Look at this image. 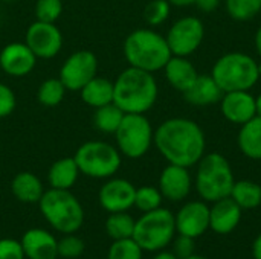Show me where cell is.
I'll return each mask as SVG.
<instances>
[{
  "label": "cell",
  "instance_id": "1",
  "mask_svg": "<svg viewBox=\"0 0 261 259\" xmlns=\"http://www.w3.org/2000/svg\"><path fill=\"white\" fill-rule=\"evenodd\" d=\"M153 142L168 163L185 168L197 165L206 148L203 130L187 118L164 121L154 131Z\"/></svg>",
  "mask_w": 261,
  "mask_h": 259
},
{
  "label": "cell",
  "instance_id": "2",
  "mask_svg": "<svg viewBox=\"0 0 261 259\" xmlns=\"http://www.w3.org/2000/svg\"><path fill=\"white\" fill-rule=\"evenodd\" d=\"M158 99V82L153 73L128 67L113 82V102L124 113L144 114Z\"/></svg>",
  "mask_w": 261,
  "mask_h": 259
},
{
  "label": "cell",
  "instance_id": "3",
  "mask_svg": "<svg viewBox=\"0 0 261 259\" xmlns=\"http://www.w3.org/2000/svg\"><path fill=\"white\" fill-rule=\"evenodd\" d=\"M124 55L132 67L154 73L171 58L167 38L153 29H136L124 41Z\"/></svg>",
  "mask_w": 261,
  "mask_h": 259
},
{
  "label": "cell",
  "instance_id": "4",
  "mask_svg": "<svg viewBox=\"0 0 261 259\" xmlns=\"http://www.w3.org/2000/svg\"><path fill=\"white\" fill-rule=\"evenodd\" d=\"M211 76L223 93L251 90L260 79V64L248 53L229 52L214 63Z\"/></svg>",
  "mask_w": 261,
  "mask_h": 259
},
{
  "label": "cell",
  "instance_id": "5",
  "mask_svg": "<svg viewBox=\"0 0 261 259\" xmlns=\"http://www.w3.org/2000/svg\"><path fill=\"white\" fill-rule=\"evenodd\" d=\"M234 183V172L225 156L211 153L199 160L196 172V191L203 202L214 203L229 197Z\"/></svg>",
  "mask_w": 261,
  "mask_h": 259
},
{
  "label": "cell",
  "instance_id": "6",
  "mask_svg": "<svg viewBox=\"0 0 261 259\" xmlns=\"http://www.w3.org/2000/svg\"><path fill=\"white\" fill-rule=\"evenodd\" d=\"M40 211L46 221L61 234L76 232L84 221V211L69 189L50 188L40 198Z\"/></svg>",
  "mask_w": 261,
  "mask_h": 259
},
{
  "label": "cell",
  "instance_id": "7",
  "mask_svg": "<svg viewBox=\"0 0 261 259\" xmlns=\"http://www.w3.org/2000/svg\"><path fill=\"white\" fill-rule=\"evenodd\" d=\"M176 235L174 214L168 209L158 208L144 215L135 223L133 240L147 252L164 250Z\"/></svg>",
  "mask_w": 261,
  "mask_h": 259
},
{
  "label": "cell",
  "instance_id": "8",
  "mask_svg": "<svg viewBox=\"0 0 261 259\" xmlns=\"http://www.w3.org/2000/svg\"><path fill=\"white\" fill-rule=\"evenodd\" d=\"M80 172L93 179L112 177L121 166V153L107 142L90 140L83 143L75 153Z\"/></svg>",
  "mask_w": 261,
  "mask_h": 259
},
{
  "label": "cell",
  "instance_id": "9",
  "mask_svg": "<svg viewBox=\"0 0 261 259\" xmlns=\"http://www.w3.org/2000/svg\"><path fill=\"white\" fill-rule=\"evenodd\" d=\"M119 153L130 159H139L148 153L153 143V128L144 114L125 113L115 131Z\"/></svg>",
  "mask_w": 261,
  "mask_h": 259
},
{
  "label": "cell",
  "instance_id": "10",
  "mask_svg": "<svg viewBox=\"0 0 261 259\" xmlns=\"http://www.w3.org/2000/svg\"><path fill=\"white\" fill-rule=\"evenodd\" d=\"M205 37V26L197 17H182L173 23L167 34V43L171 55L190 56L194 53Z\"/></svg>",
  "mask_w": 261,
  "mask_h": 259
},
{
  "label": "cell",
  "instance_id": "11",
  "mask_svg": "<svg viewBox=\"0 0 261 259\" xmlns=\"http://www.w3.org/2000/svg\"><path fill=\"white\" fill-rule=\"evenodd\" d=\"M98 73V58L90 50L73 52L61 66L60 79L66 90L80 92Z\"/></svg>",
  "mask_w": 261,
  "mask_h": 259
},
{
  "label": "cell",
  "instance_id": "12",
  "mask_svg": "<svg viewBox=\"0 0 261 259\" xmlns=\"http://www.w3.org/2000/svg\"><path fill=\"white\" fill-rule=\"evenodd\" d=\"M24 43L37 58H54L63 46V34L55 23L35 20L26 31Z\"/></svg>",
  "mask_w": 261,
  "mask_h": 259
},
{
  "label": "cell",
  "instance_id": "13",
  "mask_svg": "<svg viewBox=\"0 0 261 259\" xmlns=\"http://www.w3.org/2000/svg\"><path fill=\"white\" fill-rule=\"evenodd\" d=\"M176 232L190 238H199L210 229V206L205 202L185 203L174 215Z\"/></svg>",
  "mask_w": 261,
  "mask_h": 259
},
{
  "label": "cell",
  "instance_id": "14",
  "mask_svg": "<svg viewBox=\"0 0 261 259\" xmlns=\"http://www.w3.org/2000/svg\"><path fill=\"white\" fill-rule=\"evenodd\" d=\"M135 194L136 188L128 180L112 179L101 188L99 203L110 214L127 212L132 206H135Z\"/></svg>",
  "mask_w": 261,
  "mask_h": 259
},
{
  "label": "cell",
  "instance_id": "15",
  "mask_svg": "<svg viewBox=\"0 0 261 259\" xmlns=\"http://www.w3.org/2000/svg\"><path fill=\"white\" fill-rule=\"evenodd\" d=\"M37 64V56L26 43H9L0 52V67L5 73L21 78L29 75Z\"/></svg>",
  "mask_w": 261,
  "mask_h": 259
},
{
  "label": "cell",
  "instance_id": "16",
  "mask_svg": "<svg viewBox=\"0 0 261 259\" xmlns=\"http://www.w3.org/2000/svg\"><path fill=\"white\" fill-rule=\"evenodd\" d=\"M220 111L229 122L243 125L257 116L255 98L249 90L226 92L220 99Z\"/></svg>",
  "mask_w": 261,
  "mask_h": 259
},
{
  "label": "cell",
  "instance_id": "17",
  "mask_svg": "<svg viewBox=\"0 0 261 259\" xmlns=\"http://www.w3.org/2000/svg\"><path fill=\"white\" fill-rule=\"evenodd\" d=\"M191 176L188 168L170 163L159 177V191L170 202H182L191 191Z\"/></svg>",
  "mask_w": 261,
  "mask_h": 259
},
{
  "label": "cell",
  "instance_id": "18",
  "mask_svg": "<svg viewBox=\"0 0 261 259\" xmlns=\"http://www.w3.org/2000/svg\"><path fill=\"white\" fill-rule=\"evenodd\" d=\"M242 208L231 198L217 200L210 208V229L219 235H228L237 229L242 221Z\"/></svg>",
  "mask_w": 261,
  "mask_h": 259
},
{
  "label": "cell",
  "instance_id": "19",
  "mask_svg": "<svg viewBox=\"0 0 261 259\" xmlns=\"http://www.w3.org/2000/svg\"><path fill=\"white\" fill-rule=\"evenodd\" d=\"M20 243L24 256L29 259H55L58 256V241L43 229H29Z\"/></svg>",
  "mask_w": 261,
  "mask_h": 259
},
{
  "label": "cell",
  "instance_id": "20",
  "mask_svg": "<svg viewBox=\"0 0 261 259\" xmlns=\"http://www.w3.org/2000/svg\"><path fill=\"white\" fill-rule=\"evenodd\" d=\"M164 70H165L167 81L171 84L173 89H176L180 93L187 92L194 84L196 78L199 76L196 67L187 56L171 55V58L165 64Z\"/></svg>",
  "mask_w": 261,
  "mask_h": 259
},
{
  "label": "cell",
  "instance_id": "21",
  "mask_svg": "<svg viewBox=\"0 0 261 259\" xmlns=\"http://www.w3.org/2000/svg\"><path fill=\"white\" fill-rule=\"evenodd\" d=\"M222 96L223 92L211 75H199L194 84L187 92H184L185 101L197 107L217 104L220 102Z\"/></svg>",
  "mask_w": 261,
  "mask_h": 259
},
{
  "label": "cell",
  "instance_id": "22",
  "mask_svg": "<svg viewBox=\"0 0 261 259\" xmlns=\"http://www.w3.org/2000/svg\"><path fill=\"white\" fill-rule=\"evenodd\" d=\"M239 148L251 160H261V118L255 116L242 125L239 139Z\"/></svg>",
  "mask_w": 261,
  "mask_h": 259
},
{
  "label": "cell",
  "instance_id": "23",
  "mask_svg": "<svg viewBox=\"0 0 261 259\" xmlns=\"http://www.w3.org/2000/svg\"><path fill=\"white\" fill-rule=\"evenodd\" d=\"M80 93L81 99L87 105L98 108L113 102V82L107 78L96 75L80 90Z\"/></svg>",
  "mask_w": 261,
  "mask_h": 259
},
{
  "label": "cell",
  "instance_id": "24",
  "mask_svg": "<svg viewBox=\"0 0 261 259\" xmlns=\"http://www.w3.org/2000/svg\"><path fill=\"white\" fill-rule=\"evenodd\" d=\"M12 194L23 203H38L43 197V185L32 172H18L11 183Z\"/></svg>",
  "mask_w": 261,
  "mask_h": 259
},
{
  "label": "cell",
  "instance_id": "25",
  "mask_svg": "<svg viewBox=\"0 0 261 259\" xmlns=\"http://www.w3.org/2000/svg\"><path fill=\"white\" fill-rule=\"evenodd\" d=\"M80 169L73 157H64L57 160L47 174V180L52 188L55 189H70L76 179H78Z\"/></svg>",
  "mask_w": 261,
  "mask_h": 259
},
{
  "label": "cell",
  "instance_id": "26",
  "mask_svg": "<svg viewBox=\"0 0 261 259\" xmlns=\"http://www.w3.org/2000/svg\"><path fill=\"white\" fill-rule=\"evenodd\" d=\"M229 197L242 209H255L261 205V186L251 180H239L234 183Z\"/></svg>",
  "mask_w": 261,
  "mask_h": 259
},
{
  "label": "cell",
  "instance_id": "27",
  "mask_svg": "<svg viewBox=\"0 0 261 259\" xmlns=\"http://www.w3.org/2000/svg\"><path fill=\"white\" fill-rule=\"evenodd\" d=\"M124 114L125 113L115 102H110L107 105L95 108L93 124H95V127L99 131H102V133H113L115 134V131L118 130Z\"/></svg>",
  "mask_w": 261,
  "mask_h": 259
},
{
  "label": "cell",
  "instance_id": "28",
  "mask_svg": "<svg viewBox=\"0 0 261 259\" xmlns=\"http://www.w3.org/2000/svg\"><path fill=\"white\" fill-rule=\"evenodd\" d=\"M135 220L127 212H113L106 221L107 235L112 240H125L133 237L135 231Z\"/></svg>",
  "mask_w": 261,
  "mask_h": 259
},
{
  "label": "cell",
  "instance_id": "29",
  "mask_svg": "<svg viewBox=\"0 0 261 259\" xmlns=\"http://www.w3.org/2000/svg\"><path fill=\"white\" fill-rule=\"evenodd\" d=\"M66 93V87L60 78H50L41 82L38 89V101L44 107H55L58 105Z\"/></svg>",
  "mask_w": 261,
  "mask_h": 259
},
{
  "label": "cell",
  "instance_id": "30",
  "mask_svg": "<svg viewBox=\"0 0 261 259\" xmlns=\"http://www.w3.org/2000/svg\"><path fill=\"white\" fill-rule=\"evenodd\" d=\"M226 11L237 21H248L261 11V0H226Z\"/></svg>",
  "mask_w": 261,
  "mask_h": 259
},
{
  "label": "cell",
  "instance_id": "31",
  "mask_svg": "<svg viewBox=\"0 0 261 259\" xmlns=\"http://www.w3.org/2000/svg\"><path fill=\"white\" fill-rule=\"evenodd\" d=\"M142 249L133 238L116 240L110 249L107 259H142Z\"/></svg>",
  "mask_w": 261,
  "mask_h": 259
},
{
  "label": "cell",
  "instance_id": "32",
  "mask_svg": "<svg viewBox=\"0 0 261 259\" xmlns=\"http://www.w3.org/2000/svg\"><path fill=\"white\" fill-rule=\"evenodd\" d=\"M162 194L158 188L154 186H142L136 189L135 194V206L141 212H150L158 208H161L162 203Z\"/></svg>",
  "mask_w": 261,
  "mask_h": 259
},
{
  "label": "cell",
  "instance_id": "33",
  "mask_svg": "<svg viewBox=\"0 0 261 259\" xmlns=\"http://www.w3.org/2000/svg\"><path fill=\"white\" fill-rule=\"evenodd\" d=\"M170 2L168 0H151L144 11V18L151 26L162 24L170 15Z\"/></svg>",
  "mask_w": 261,
  "mask_h": 259
},
{
  "label": "cell",
  "instance_id": "34",
  "mask_svg": "<svg viewBox=\"0 0 261 259\" xmlns=\"http://www.w3.org/2000/svg\"><path fill=\"white\" fill-rule=\"evenodd\" d=\"M63 12L61 0H38L35 5V18L38 21L55 23Z\"/></svg>",
  "mask_w": 261,
  "mask_h": 259
},
{
  "label": "cell",
  "instance_id": "35",
  "mask_svg": "<svg viewBox=\"0 0 261 259\" xmlns=\"http://www.w3.org/2000/svg\"><path fill=\"white\" fill-rule=\"evenodd\" d=\"M57 249H58V256L66 259H73L83 255L84 243H83L81 238L67 234V237H64L61 241H58V247Z\"/></svg>",
  "mask_w": 261,
  "mask_h": 259
},
{
  "label": "cell",
  "instance_id": "36",
  "mask_svg": "<svg viewBox=\"0 0 261 259\" xmlns=\"http://www.w3.org/2000/svg\"><path fill=\"white\" fill-rule=\"evenodd\" d=\"M196 252V243L194 238H190L187 235H180L177 238H173V253L179 259L188 258Z\"/></svg>",
  "mask_w": 261,
  "mask_h": 259
},
{
  "label": "cell",
  "instance_id": "37",
  "mask_svg": "<svg viewBox=\"0 0 261 259\" xmlns=\"http://www.w3.org/2000/svg\"><path fill=\"white\" fill-rule=\"evenodd\" d=\"M0 259H24L21 243L9 238L0 240Z\"/></svg>",
  "mask_w": 261,
  "mask_h": 259
},
{
  "label": "cell",
  "instance_id": "38",
  "mask_svg": "<svg viewBox=\"0 0 261 259\" xmlns=\"http://www.w3.org/2000/svg\"><path fill=\"white\" fill-rule=\"evenodd\" d=\"M15 108V95L6 85L0 82V119L9 116Z\"/></svg>",
  "mask_w": 261,
  "mask_h": 259
},
{
  "label": "cell",
  "instance_id": "39",
  "mask_svg": "<svg viewBox=\"0 0 261 259\" xmlns=\"http://www.w3.org/2000/svg\"><path fill=\"white\" fill-rule=\"evenodd\" d=\"M219 5H220V0H196V6L205 12L214 11Z\"/></svg>",
  "mask_w": 261,
  "mask_h": 259
},
{
  "label": "cell",
  "instance_id": "40",
  "mask_svg": "<svg viewBox=\"0 0 261 259\" xmlns=\"http://www.w3.org/2000/svg\"><path fill=\"white\" fill-rule=\"evenodd\" d=\"M252 256H254V259H261V234L254 240V244H252Z\"/></svg>",
  "mask_w": 261,
  "mask_h": 259
},
{
  "label": "cell",
  "instance_id": "41",
  "mask_svg": "<svg viewBox=\"0 0 261 259\" xmlns=\"http://www.w3.org/2000/svg\"><path fill=\"white\" fill-rule=\"evenodd\" d=\"M168 2H170V5L179 6V8H185V6L196 5V0H168Z\"/></svg>",
  "mask_w": 261,
  "mask_h": 259
},
{
  "label": "cell",
  "instance_id": "42",
  "mask_svg": "<svg viewBox=\"0 0 261 259\" xmlns=\"http://www.w3.org/2000/svg\"><path fill=\"white\" fill-rule=\"evenodd\" d=\"M154 259H179L173 252H162L159 250V253L154 256Z\"/></svg>",
  "mask_w": 261,
  "mask_h": 259
},
{
  "label": "cell",
  "instance_id": "43",
  "mask_svg": "<svg viewBox=\"0 0 261 259\" xmlns=\"http://www.w3.org/2000/svg\"><path fill=\"white\" fill-rule=\"evenodd\" d=\"M255 47H257V52H258L261 58V26L258 27L257 34H255Z\"/></svg>",
  "mask_w": 261,
  "mask_h": 259
},
{
  "label": "cell",
  "instance_id": "44",
  "mask_svg": "<svg viewBox=\"0 0 261 259\" xmlns=\"http://www.w3.org/2000/svg\"><path fill=\"white\" fill-rule=\"evenodd\" d=\"M255 113L261 118V93L255 98Z\"/></svg>",
  "mask_w": 261,
  "mask_h": 259
},
{
  "label": "cell",
  "instance_id": "45",
  "mask_svg": "<svg viewBox=\"0 0 261 259\" xmlns=\"http://www.w3.org/2000/svg\"><path fill=\"white\" fill-rule=\"evenodd\" d=\"M184 259H208L206 256H202V255H197V253H193L191 256H188V258H184Z\"/></svg>",
  "mask_w": 261,
  "mask_h": 259
},
{
  "label": "cell",
  "instance_id": "46",
  "mask_svg": "<svg viewBox=\"0 0 261 259\" xmlns=\"http://www.w3.org/2000/svg\"><path fill=\"white\" fill-rule=\"evenodd\" d=\"M3 2H17V0H3Z\"/></svg>",
  "mask_w": 261,
  "mask_h": 259
},
{
  "label": "cell",
  "instance_id": "47",
  "mask_svg": "<svg viewBox=\"0 0 261 259\" xmlns=\"http://www.w3.org/2000/svg\"><path fill=\"white\" fill-rule=\"evenodd\" d=\"M260 73H261V64H260Z\"/></svg>",
  "mask_w": 261,
  "mask_h": 259
}]
</instances>
